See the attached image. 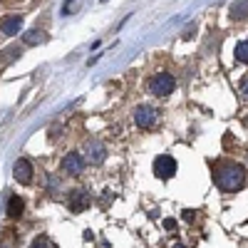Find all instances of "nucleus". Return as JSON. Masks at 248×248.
Masks as SVG:
<instances>
[{"instance_id": "f3484780", "label": "nucleus", "mask_w": 248, "mask_h": 248, "mask_svg": "<svg viewBox=\"0 0 248 248\" xmlns=\"http://www.w3.org/2000/svg\"><path fill=\"white\" fill-rule=\"evenodd\" d=\"M164 229H167V231H176V221L174 218H167V221H164Z\"/></svg>"}, {"instance_id": "4468645a", "label": "nucleus", "mask_w": 248, "mask_h": 248, "mask_svg": "<svg viewBox=\"0 0 248 248\" xmlns=\"http://www.w3.org/2000/svg\"><path fill=\"white\" fill-rule=\"evenodd\" d=\"M30 248H52V243H50V238H47V236H40Z\"/></svg>"}, {"instance_id": "aec40b11", "label": "nucleus", "mask_w": 248, "mask_h": 248, "mask_svg": "<svg viewBox=\"0 0 248 248\" xmlns=\"http://www.w3.org/2000/svg\"><path fill=\"white\" fill-rule=\"evenodd\" d=\"M174 248H184V246H174Z\"/></svg>"}, {"instance_id": "ddd939ff", "label": "nucleus", "mask_w": 248, "mask_h": 248, "mask_svg": "<svg viewBox=\"0 0 248 248\" xmlns=\"http://www.w3.org/2000/svg\"><path fill=\"white\" fill-rule=\"evenodd\" d=\"M233 55H236V60H238V62H248V40H243V43H238V45H236Z\"/></svg>"}, {"instance_id": "20e7f679", "label": "nucleus", "mask_w": 248, "mask_h": 248, "mask_svg": "<svg viewBox=\"0 0 248 248\" xmlns=\"http://www.w3.org/2000/svg\"><path fill=\"white\" fill-rule=\"evenodd\" d=\"M176 169H179V164H176V159L174 156H169V154H161V156H156L154 159V174L159 176V179H171L174 174H176Z\"/></svg>"}, {"instance_id": "2eb2a0df", "label": "nucleus", "mask_w": 248, "mask_h": 248, "mask_svg": "<svg viewBox=\"0 0 248 248\" xmlns=\"http://www.w3.org/2000/svg\"><path fill=\"white\" fill-rule=\"evenodd\" d=\"M77 5H79V0H67L65 8H62V15H70V13H72V8H77Z\"/></svg>"}, {"instance_id": "39448f33", "label": "nucleus", "mask_w": 248, "mask_h": 248, "mask_svg": "<svg viewBox=\"0 0 248 248\" xmlns=\"http://www.w3.org/2000/svg\"><path fill=\"white\" fill-rule=\"evenodd\" d=\"M62 169H65V174H72V176H77V174H82V171H85V159H82V154H75V152H70L65 159H62Z\"/></svg>"}, {"instance_id": "7ed1b4c3", "label": "nucleus", "mask_w": 248, "mask_h": 248, "mask_svg": "<svg viewBox=\"0 0 248 248\" xmlns=\"http://www.w3.org/2000/svg\"><path fill=\"white\" fill-rule=\"evenodd\" d=\"M159 122V109H154L152 105H139L134 109V124L139 129H152Z\"/></svg>"}, {"instance_id": "0eeeda50", "label": "nucleus", "mask_w": 248, "mask_h": 248, "mask_svg": "<svg viewBox=\"0 0 248 248\" xmlns=\"http://www.w3.org/2000/svg\"><path fill=\"white\" fill-rule=\"evenodd\" d=\"M20 28H23V15H13V17H8L5 23L0 25V32H3L5 37H13V35L20 32Z\"/></svg>"}, {"instance_id": "f8f14e48", "label": "nucleus", "mask_w": 248, "mask_h": 248, "mask_svg": "<svg viewBox=\"0 0 248 248\" xmlns=\"http://www.w3.org/2000/svg\"><path fill=\"white\" fill-rule=\"evenodd\" d=\"M23 40H25V45H43L47 37H45V32H40V30H28L23 35Z\"/></svg>"}, {"instance_id": "f03ea898", "label": "nucleus", "mask_w": 248, "mask_h": 248, "mask_svg": "<svg viewBox=\"0 0 248 248\" xmlns=\"http://www.w3.org/2000/svg\"><path fill=\"white\" fill-rule=\"evenodd\" d=\"M174 90H176V79L169 72H159L149 79V92L156 97H169Z\"/></svg>"}, {"instance_id": "412c9836", "label": "nucleus", "mask_w": 248, "mask_h": 248, "mask_svg": "<svg viewBox=\"0 0 248 248\" xmlns=\"http://www.w3.org/2000/svg\"><path fill=\"white\" fill-rule=\"evenodd\" d=\"M102 3H107V0H102Z\"/></svg>"}, {"instance_id": "1a4fd4ad", "label": "nucleus", "mask_w": 248, "mask_h": 248, "mask_svg": "<svg viewBox=\"0 0 248 248\" xmlns=\"http://www.w3.org/2000/svg\"><path fill=\"white\" fill-rule=\"evenodd\" d=\"M231 20H246L248 17V0H233L229 8Z\"/></svg>"}, {"instance_id": "a211bd4d", "label": "nucleus", "mask_w": 248, "mask_h": 248, "mask_svg": "<svg viewBox=\"0 0 248 248\" xmlns=\"http://www.w3.org/2000/svg\"><path fill=\"white\" fill-rule=\"evenodd\" d=\"M241 94L248 99V75H246V77H243V82H241Z\"/></svg>"}, {"instance_id": "6e6552de", "label": "nucleus", "mask_w": 248, "mask_h": 248, "mask_svg": "<svg viewBox=\"0 0 248 248\" xmlns=\"http://www.w3.org/2000/svg\"><path fill=\"white\" fill-rule=\"evenodd\" d=\"M90 206V196L82 191V189H77V191H72V196H70V209L75 211V214H79V211H85Z\"/></svg>"}, {"instance_id": "423d86ee", "label": "nucleus", "mask_w": 248, "mask_h": 248, "mask_svg": "<svg viewBox=\"0 0 248 248\" xmlns=\"http://www.w3.org/2000/svg\"><path fill=\"white\" fill-rule=\"evenodd\" d=\"M13 174H15V179H17L20 184H28V181L32 179V167H30V161H28V159H17Z\"/></svg>"}, {"instance_id": "6ab92c4d", "label": "nucleus", "mask_w": 248, "mask_h": 248, "mask_svg": "<svg viewBox=\"0 0 248 248\" xmlns=\"http://www.w3.org/2000/svg\"><path fill=\"white\" fill-rule=\"evenodd\" d=\"M184 218H186V221H194V211H191V209L184 211Z\"/></svg>"}, {"instance_id": "f257e3e1", "label": "nucleus", "mask_w": 248, "mask_h": 248, "mask_svg": "<svg viewBox=\"0 0 248 248\" xmlns=\"http://www.w3.org/2000/svg\"><path fill=\"white\" fill-rule=\"evenodd\" d=\"M243 181H246V171L238 164H226V167H221L216 171V184L223 191H238L243 186Z\"/></svg>"}, {"instance_id": "dca6fc26", "label": "nucleus", "mask_w": 248, "mask_h": 248, "mask_svg": "<svg viewBox=\"0 0 248 248\" xmlns=\"http://www.w3.org/2000/svg\"><path fill=\"white\" fill-rule=\"evenodd\" d=\"M194 32H196V23H194V25H189V28H186L181 37H184V40H191V37H194Z\"/></svg>"}, {"instance_id": "9b49d317", "label": "nucleus", "mask_w": 248, "mask_h": 248, "mask_svg": "<svg viewBox=\"0 0 248 248\" xmlns=\"http://www.w3.org/2000/svg\"><path fill=\"white\" fill-rule=\"evenodd\" d=\"M23 209H25V201L20 196H10V201H8V216L17 218L20 214H23Z\"/></svg>"}, {"instance_id": "9d476101", "label": "nucleus", "mask_w": 248, "mask_h": 248, "mask_svg": "<svg viewBox=\"0 0 248 248\" xmlns=\"http://www.w3.org/2000/svg\"><path fill=\"white\" fill-rule=\"evenodd\" d=\"M105 147H102V144L99 141H90L87 144V156H90V161L92 164H102V161H105Z\"/></svg>"}]
</instances>
